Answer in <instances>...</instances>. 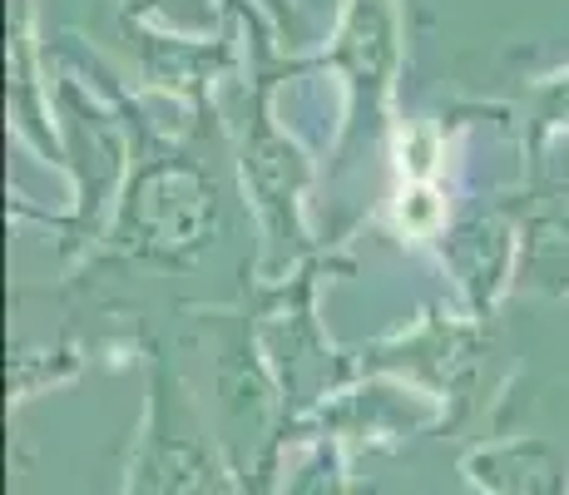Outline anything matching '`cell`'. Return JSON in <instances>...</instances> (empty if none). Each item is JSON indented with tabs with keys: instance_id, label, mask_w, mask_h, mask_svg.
<instances>
[{
	"instance_id": "1",
	"label": "cell",
	"mask_w": 569,
	"mask_h": 495,
	"mask_svg": "<svg viewBox=\"0 0 569 495\" xmlns=\"http://www.w3.org/2000/svg\"><path fill=\"white\" fill-rule=\"evenodd\" d=\"M119 218L109 224L104 258H144L159 268H189L218 224L213 179L189 154L139 159L129 189L119 194Z\"/></svg>"
},
{
	"instance_id": "2",
	"label": "cell",
	"mask_w": 569,
	"mask_h": 495,
	"mask_svg": "<svg viewBox=\"0 0 569 495\" xmlns=\"http://www.w3.org/2000/svg\"><path fill=\"white\" fill-rule=\"evenodd\" d=\"M332 70L347 85V119L337 139V164H352L367 145L391 135V99L401 75V10L397 0H347L332 46L312 60L282 65V75Z\"/></svg>"
},
{
	"instance_id": "3",
	"label": "cell",
	"mask_w": 569,
	"mask_h": 495,
	"mask_svg": "<svg viewBox=\"0 0 569 495\" xmlns=\"http://www.w3.org/2000/svg\"><path fill=\"white\" fill-rule=\"evenodd\" d=\"M278 80H288L282 65L253 75V119H248L243 149H238L243 189L253 198L262 234H268V258L262 263H268L272 278L282 273V263L312 253L308 224H302V194L312 184V164L288 139V129H278V119H272V90H278Z\"/></svg>"
},
{
	"instance_id": "4",
	"label": "cell",
	"mask_w": 569,
	"mask_h": 495,
	"mask_svg": "<svg viewBox=\"0 0 569 495\" xmlns=\"http://www.w3.org/2000/svg\"><path fill=\"white\" fill-rule=\"evenodd\" d=\"M60 129H64V174L74 184V214L46 218L64 228V258L74 248L94 244L104 234L109 204L119 198V184L129 174V119H114L94 95H84L74 80H60Z\"/></svg>"
},
{
	"instance_id": "5",
	"label": "cell",
	"mask_w": 569,
	"mask_h": 495,
	"mask_svg": "<svg viewBox=\"0 0 569 495\" xmlns=\"http://www.w3.org/2000/svg\"><path fill=\"white\" fill-rule=\"evenodd\" d=\"M124 36L139 55V70H144L149 85L169 90L173 99L199 109L203 105V90L218 70H228L233 60V46L223 40H179V36H159V30L144 26V16H124Z\"/></svg>"
},
{
	"instance_id": "6",
	"label": "cell",
	"mask_w": 569,
	"mask_h": 495,
	"mask_svg": "<svg viewBox=\"0 0 569 495\" xmlns=\"http://www.w3.org/2000/svg\"><path fill=\"white\" fill-rule=\"evenodd\" d=\"M441 253L451 263V273L470 288L476 303H486L500 283L510 278V263H516V234H510L506 218H466L456 228H441Z\"/></svg>"
},
{
	"instance_id": "7",
	"label": "cell",
	"mask_w": 569,
	"mask_h": 495,
	"mask_svg": "<svg viewBox=\"0 0 569 495\" xmlns=\"http://www.w3.org/2000/svg\"><path fill=\"white\" fill-rule=\"evenodd\" d=\"M16 80H10V105H16V125L20 135L30 139L40 154H50L54 164L64 169V139H54V119L50 109L40 105V80H36V50H30V10L16 6Z\"/></svg>"
},
{
	"instance_id": "8",
	"label": "cell",
	"mask_w": 569,
	"mask_h": 495,
	"mask_svg": "<svg viewBox=\"0 0 569 495\" xmlns=\"http://www.w3.org/2000/svg\"><path fill=\"white\" fill-rule=\"evenodd\" d=\"M520 278L569 288V208L530 218L520 238Z\"/></svg>"
},
{
	"instance_id": "9",
	"label": "cell",
	"mask_w": 569,
	"mask_h": 495,
	"mask_svg": "<svg viewBox=\"0 0 569 495\" xmlns=\"http://www.w3.org/2000/svg\"><path fill=\"white\" fill-rule=\"evenodd\" d=\"M550 135H569V70L535 85V99H530V159H540V149L550 145Z\"/></svg>"
},
{
	"instance_id": "10",
	"label": "cell",
	"mask_w": 569,
	"mask_h": 495,
	"mask_svg": "<svg viewBox=\"0 0 569 495\" xmlns=\"http://www.w3.org/2000/svg\"><path fill=\"white\" fill-rule=\"evenodd\" d=\"M441 159H446V145H441V129L436 125H411L407 135L397 139V169L407 174V184H431Z\"/></svg>"
},
{
	"instance_id": "11",
	"label": "cell",
	"mask_w": 569,
	"mask_h": 495,
	"mask_svg": "<svg viewBox=\"0 0 569 495\" xmlns=\"http://www.w3.org/2000/svg\"><path fill=\"white\" fill-rule=\"evenodd\" d=\"M397 218L411 238H441L446 204L431 184H407V189H401V204H397Z\"/></svg>"
}]
</instances>
